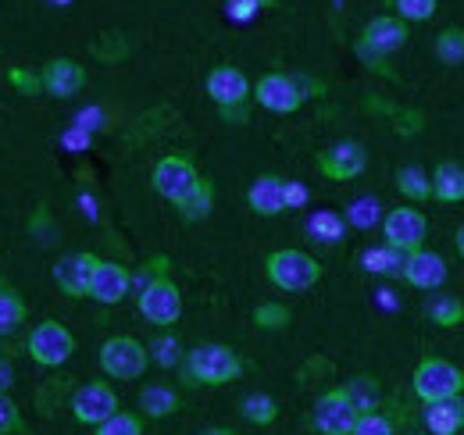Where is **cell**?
Listing matches in <instances>:
<instances>
[{"label": "cell", "instance_id": "19", "mask_svg": "<svg viewBox=\"0 0 464 435\" xmlns=\"http://www.w3.org/2000/svg\"><path fill=\"white\" fill-rule=\"evenodd\" d=\"M283 186H286V179H279V175H261V179H254V186L246 189V204H250V211H254V215H265V218L286 215Z\"/></svg>", "mask_w": 464, "mask_h": 435}, {"label": "cell", "instance_id": "37", "mask_svg": "<svg viewBox=\"0 0 464 435\" xmlns=\"http://www.w3.org/2000/svg\"><path fill=\"white\" fill-rule=\"evenodd\" d=\"M350 435H393V421L382 414V411H372V414H361L353 432Z\"/></svg>", "mask_w": 464, "mask_h": 435}, {"label": "cell", "instance_id": "44", "mask_svg": "<svg viewBox=\"0 0 464 435\" xmlns=\"http://www.w3.org/2000/svg\"><path fill=\"white\" fill-rule=\"evenodd\" d=\"M204 435H236V432H229V429H208Z\"/></svg>", "mask_w": 464, "mask_h": 435}, {"label": "cell", "instance_id": "2", "mask_svg": "<svg viewBox=\"0 0 464 435\" xmlns=\"http://www.w3.org/2000/svg\"><path fill=\"white\" fill-rule=\"evenodd\" d=\"M411 385H414L418 400H425V403L454 400V396H464V372L458 364L443 361V357H425V361L414 368Z\"/></svg>", "mask_w": 464, "mask_h": 435}, {"label": "cell", "instance_id": "27", "mask_svg": "<svg viewBox=\"0 0 464 435\" xmlns=\"http://www.w3.org/2000/svg\"><path fill=\"white\" fill-rule=\"evenodd\" d=\"M397 189L404 193L407 200H414V204H425L429 197H432V175H425L421 168H414V164H407L397 171Z\"/></svg>", "mask_w": 464, "mask_h": 435}, {"label": "cell", "instance_id": "34", "mask_svg": "<svg viewBox=\"0 0 464 435\" xmlns=\"http://www.w3.org/2000/svg\"><path fill=\"white\" fill-rule=\"evenodd\" d=\"M97 435H143V421L136 414H129V411H118L97 429Z\"/></svg>", "mask_w": 464, "mask_h": 435}, {"label": "cell", "instance_id": "42", "mask_svg": "<svg viewBox=\"0 0 464 435\" xmlns=\"http://www.w3.org/2000/svg\"><path fill=\"white\" fill-rule=\"evenodd\" d=\"M454 243H458V254L464 257V225L458 228V236H454Z\"/></svg>", "mask_w": 464, "mask_h": 435}, {"label": "cell", "instance_id": "43", "mask_svg": "<svg viewBox=\"0 0 464 435\" xmlns=\"http://www.w3.org/2000/svg\"><path fill=\"white\" fill-rule=\"evenodd\" d=\"M250 4H257V7H261V11H265V7H276V4H279V0H250Z\"/></svg>", "mask_w": 464, "mask_h": 435}, {"label": "cell", "instance_id": "29", "mask_svg": "<svg viewBox=\"0 0 464 435\" xmlns=\"http://www.w3.org/2000/svg\"><path fill=\"white\" fill-rule=\"evenodd\" d=\"M25 314H29L25 300H22L14 289H4V285H0V335L18 332L22 322H25Z\"/></svg>", "mask_w": 464, "mask_h": 435}, {"label": "cell", "instance_id": "23", "mask_svg": "<svg viewBox=\"0 0 464 435\" xmlns=\"http://www.w3.org/2000/svg\"><path fill=\"white\" fill-rule=\"evenodd\" d=\"M425 314H429V322H432V325L458 328L464 322L461 296H454V293H436V296H429V304H425Z\"/></svg>", "mask_w": 464, "mask_h": 435}, {"label": "cell", "instance_id": "36", "mask_svg": "<svg viewBox=\"0 0 464 435\" xmlns=\"http://www.w3.org/2000/svg\"><path fill=\"white\" fill-rule=\"evenodd\" d=\"M18 432H25L22 411H18V403L7 392H0V435H18Z\"/></svg>", "mask_w": 464, "mask_h": 435}, {"label": "cell", "instance_id": "31", "mask_svg": "<svg viewBox=\"0 0 464 435\" xmlns=\"http://www.w3.org/2000/svg\"><path fill=\"white\" fill-rule=\"evenodd\" d=\"M239 414H243L250 425H272V421L279 418V403H276L272 396H265V392H254V396L243 400Z\"/></svg>", "mask_w": 464, "mask_h": 435}, {"label": "cell", "instance_id": "7", "mask_svg": "<svg viewBox=\"0 0 464 435\" xmlns=\"http://www.w3.org/2000/svg\"><path fill=\"white\" fill-rule=\"evenodd\" d=\"M136 304H140V314L158 328H169L182 318V293H179V285H175L172 278H154V282H147V285L140 289Z\"/></svg>", "mask_w": 464, "mask_h": 435}, {"label": "cell", "instance_id": "1", "mask_svg": "<svg viewBox=\"0 0 464 435\" xmlns=\"http://www.w3.org/2000/svg\"><path fill=\"white\" fill-rule=\"evenodd\" d=\"M182 372L189 385H229L243 375V361L239 353L222 346V343H200L186 353Z\"/></svg>", "mask_w": 464, "mask_h": 435}, {"label": "cell", "instance_id": "13", "mask_svg": "<svg viewBox=\"0 0 464 435\" xmlns=\"http://www.w3.org/2000/svg\"><path fill=\"white\" fill-rule=\"evenodd\" d=\"M364 168H368V150L361 143H353V140H343V143L329 147L325 154H318V171L325 179H333V182H350Z\"/></svg>", "mask_w": 464, "mask_h": 435}, {"label": "cell", "instance_id": "32", "mask_svg": "<svg viewBox=\"0 0 464 435\" xmlns=\"http://www.w3.org/2000/svg\"><path fill=\"white\" fill-rule=\"evenodd\" d=\"M436 54L447 64H461L464 61V29H443L436 36Z\"/></svg>", "mask_w": 464, "mask_h": 435}, {"label": "cell", "instance_id": "8", "mask_svg": "<svg viewBox=\"0 0 464 435\" xmlns=\"http://www.w3.org/2000/svg\"><path fill=\"white\" fill-rule=\"evenodd\" d=\"M197 182H200L197 168L182 154H169V158H161V161L154 164V189L165 200H172V204H182L197 189Z\"/></svg>", "mask_w": 464, "mask_h": 435}, {"label": "cell", "instance_id": "21", "mask_svg": "<svg viewBox=\"0 0 464 435\" xmlns=\"http://www.w3.org/2000/svg\"><path fill=\"white\" fill-rule=\"evenodd\" d=\"M432 197L440 204H461L464 200V168L458 161L436 164L432 171Z\"/></svg>", "mask_w": 464, "mask_h": 435}, {"label": "cell", "instance_id": "18", "mask_svg": "<svg viewBox=\"0 0 464 435\" xmlns=\"http://www.w3.org/2000/svg\"><path fill=\"white\" fill-rule=\"evenodd\" d=\"M132 289V275L125 265H115V261H101L97 272H93V282H90V300L104 304V307H115L129 296Z\"/></svg>", "mask_w": 464, "mask_h": 435}, {"label": "cell", "instance_id": "3", "mask_svg": "<svg viewBox=\"0 0 464 435\" xmlns=\"http://www.w3.org/2000/svg\"><path fill=\"white\" fill-rule=\"evenodd\" d=\"M265 272L272 278V285H279L283 293H304V289L318 285L322 265L304 250H276L265 261Z\"/></svg>", "mask_w": 464, "mask_h": 435}, {"label": "cell", "instance_id": "25", "mask_svg": "<svg viewBox=\"0 0 464 435\" xmlns=\"http://www.w3.org/2000/svg\"><path fill=\"white\" fill-rule=\"evenodd\" d=\"M175 208H179L182 221H204V218L211 215V208H215V186H211L208 179H200L197 189H193L182 204H175Z\"/></svg>", "mask_w": 464, "mask_h": 435}, {"label": "cell", "instance_id": "22", "mask_svg": "<svg viewBox=\"0 0 464 435\" xmlns=\"http://www.w3.org/2000/svg\"><path fill=\"white\" fill-rule=\"evenodd\" d=\"M343 396H347L350 407L357 414H372V411L382 407V385H379V379H372V375H353L343 385Z\"/></svg>", "mask_w": 464, "mask_h": 435}, {"label": "cell", "instance_id": "41", "mask_svg": "<svg viewBox=\"0 0 464 435\" xmlns=\"http://www.w3.org/2000/svg\"><path fill=\"white\" fill-rule=\"evenodd\" d=\"M11 82H14V86H22L25 93H33V90H40V79H29L25 72H11Z\"/></svg>", "mask_w": 464, "mask_h": 435}, {"label": "cell", "instance_id": "20", "mask_svg": "<svg viewBox=\"0 0 464 435\" xmlns=\"http://www.w3.org/2000/svg\"><path fill=\"white\" fill-rule=\"evenodd\" d=\"M425 429L429 435H458L464 429V396L440 400L425 407Z\"/></svg>", "mask_w": 464, "mask_h": 435}, {"label": "cell", "instance_id": "33", "mask_svg": "<svg viewBox=\"0 0 464 435\" xmlns=\"http://www.w3.org/2000/svg\"><path fill=\"white\" fill-rule=\"evenodd\" d=\"M393 7L401 22H429L440 4L436 0H393Z\"/></svg>", "mask_w": 464, "mask_h": 435}, {"label": "cell", "instance_id": "26", "mask_svg": "<svg viewBox=\"0 0 464 435\" xmlns=\"http://www.w3.org/2000/svg\"><path fill=\"white\" fill-rule=\"evenodd\" d=\"M404 257L401 250H393V246H372V250H364L361 254V265H364V272H375V275H401L404 272Z\"/></svg>", "mask_w": 464, "mask_h": 435}, {"label": "cell", "instance_id": "6", "mask_svg": "<svg viewBox=\"0 0 464 435\" xmlns=\"http://www.w3.org/2000/svg\"><path fill=\"white\" fill-rule=\"evenodd\" d=\"M25 353L40 368H61L75 353V335L61 322H40L29 332V339H25Z\"/></svg>", "mask_w": 464, "mask_h": 435}, {"label": "cell", "instance_id": "39", "mask_svg": "<svg viewBox=\"0 0 464 435\" xmlns=\"http://www.w3.org/2000/svg\"><path fill=\"white\" fill-rule=\"evenodd\" d=\"M283 197H286V211L307 204V189H304L300 182H286V186H283Z\"/></svg>", "mask_w": 464, "mask_h": 435}, {"label": "cell", "instance_id": "30", "mask_svg": "<svg viewBox=\"0 0 464 435\" xmlns=\"http://www.w3.org/2000/svg\"><path fill=\"white\" fill-rule=\"evenodd\" d=\"M147 353H150V364H158V368H179V364L186 361L182 343L175 339L172 332H161V335L147 346Z\"/></svg>", "mask_w": 464, "mask_h": 435}, {"label": "cell", "instance_id": "10", "mask_svg": "<svg viewBox=\"0 0 464 435\" xmlns=\"http://www.w3.org/2000/svg\"><path fill=\"white\" fill-rule=\"evenodd\" d=\"M407 44V22H401L397 14H379L364 25L361 33V54H368L372 61L397 54Z\"/></svg>", "mask_w": 464, "mask_h": 435}, {"label": "cell", "instance_id": "5", "mask_svg": "<svg viewBox=\"0 0 464 435\" xmlns=\"http://www.w3.org/2000/svg\"><path fill=\"white\" fill-rule=\"evenodd\" d=\"M382 236H386V246L401 250V254H414V250H425V236H429V218L418 208H393L382 215Z\"/></svg>", "mask_w": 464, "mask_h": 435}, {"label": "cell", "instance_id": "9", "mask_svg": "<svg viewBox=\"0 0 464 435\" xmlns=\"http://www.w3.org/2000/svg\"><path fill=\"white\" fill-rule=\"evenodd\" d=\"M72 414H75V421L101 429L111 414H118L115 389L108 382H86V385H79L75 396H72Z\"/></svg>", "mask_w": 464, "mask_h": 435}, {"label": "cell", "instance_id": "35", "mask_svg": "<svg viewBox=\"0 0 464 435\" xmlns=\"http://www.w3.org/2000/svg\"><path fill=\"white\" fill-rule=\"evenodd\" d=\"M254 325L257 328H286L290 325V307L286 304H261L254 311Z\"/></svg>", "mask_w": 464, "mask_h": 435}, {"label": "cell", "instance_id": "16", "mask_svg": "<svg viewBox=\"0 0 464 435\" xmlns=\"http://www.w3.org/2000/svg\"><path fill=\"white\" fill-rule=\"evenodd\" d=\"M40 86H44L51 97L68 101V97H75V93L86 86V68H82L79 61L54 57L51 64H44V72H40Z\"/></svg>", "mask_w": 464, "mask_h": 435}, {"label": "cell", "instance_id": "12", "mask_svg": "<svg viewBox=\"0 0 464 435\" xmlns=\"http://www.w3.org/2000/svg\"><path fill=\"white\" fill-rule=\"evenodd\" d=\"M254 101H257L265 111L293 114V111H300V104H304V93H300V86H296L293 75L272 72V75H261V79H257V86H254Z\"/></svg>", "mask_w": 464, "mask_h": 435}, {"label": "cell", "instance_id": "11", "mask_svg": "<svg viewBox=\"0 0 464 435\" xmlns=\"http://www.w3.org/2000/svg\"><path fill=\"white\" fill-rule=\"evenodd\" d=\"M357 411L350 407V400L343 396V389H329V392H322L318 396V403H314V429L322 435H350L353 432V425H357Z\"/></svg>", "mask_w": 464, "mask_h": 435}, {"label": "cell", "instance_id": "15", "mask_svg": "<svg viewBox=\"0 0 464 435\" xmlns=\"http://www.w3.org/2000/svg\"><path fill=\"white\" fill-rule=\"evenodd\" d=\"M208 97L222 111L243 108V104L250 101V79H246L239 68H232V64H218V68H211V75H208Z\"/></svg>", "mask_w": 464, "mask_h": 435}, {"label": "cell", "instance_id": "24", "mask_svg": "<svg viewBox=\"0 0 464 435\" xmlns=\"http://www.w3.org/2000/svg\"><path fill=\"white\" fill-rule=\"evenodd\" d=\"M140 411L147 418H169V414L179 411V392L172 385H147L140 392Z\"/></svg>", "mask_w": 464, "mask_h": 435}, {"label": "cell", "instance_id": "17", "mask_svg": "<svg viewBox=\"0 0 464 435\" xmlns=\"http://www.w3.org/2000/svg\"><path fill=\"white\" fill-rule=\"evenodd\" d=\"M447 275H450V268H447V261L440 257V254H432V250H414V254H407L404 257V272H401V278H404L407 285H414V289H440L443 282H447Z\"/></svg>", "mask_w": 464, "mask_h": 435}, {"label": "cell", "instance_id": "28", "mask_svg": "<svg viewBox=\"0 0 464 435\" xmlns=\"http://www.w3.org/2000/svg\"><path fill=\"white\" fill-rule=\"evenodd\" d=\"M307 232H311V239L336 246V243H343V236H347V221L340 215H333V211H318V215L307 221Z\"/></svg>", "mask_w": 464, "mask_h": 435}, {"label": "cell", "instance_id": "40", "mask_svg": "<svg viewBox=\"0 0 464 435\" xmlns=\"http://www.w3.org/2000/svg\"><path fill=\"white\" fill-rule=\"evenodd\" d=\"M11 385H14V364H11V361L0 353V392H7Z\"/></svg>", "mask_w": 464, "mask_h": 435}, {"label": "cell", "instance_id": "4", "mask_svg": "<svg viewBox=\"0 0 464 435\" xmlns=\"http://www.w3.org/2000/svg\"><path fill=\"white\" fill-rule=\"evenodd\" d=\"M101 368L108 379L118 382H132V379H143V372L150 368V353L140 339L132 335H115L101 346Z\"/></svg>", "mask_w": 464, "mask_h": 435}, {"label": "cell", "instance_id": "14", "mask_svg": "<svg viewBox=\"0 0 464 435\" xmlns=\"http://www.w3.org/2000/svg\"><path fill=\"white\" fill-rule=\"evenodd\" d=\"M97 257L79 250V254H64L58 265H54V282L64 296H90V282H93V272H97Z\"/></svg>", "mask_w": 464, "mask_h": 435}, {"label": "cell", "instance_id": "38", "mask_svg": "<svg viewBox=\"0 0 464 435\" xmlns=\"http://www.w3.org/2000/svg\"><path fill=\"white\" fill-rule=\"evenodd\" d=\"M347 221H350V225H357V228H368V225L382 221V215H379V204H375V200H357V204H350Z\"/></svg>", "mask_w": 464, "mask_h": 435}]
</instances>
